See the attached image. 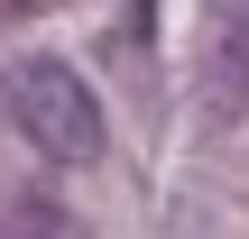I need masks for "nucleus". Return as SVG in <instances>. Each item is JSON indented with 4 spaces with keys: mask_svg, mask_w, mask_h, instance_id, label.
<instances>
[{
    "mask_svg": "<svg viewBox=\"0 0 249 239\" xmlns=\"http://www.w3.org/2000/svg\"><path fill=\"white\" fill-rule=\"evenodd\" d=\"M203 92H213V111H249V0H222V18L203 37Z\"/></svg>",
    "mask_w": 249,
    "mask_h": 239,
    "instance_id": "f03ea898",
    "label": "nucleus"
},
{
    "mask_svg": "<svg viewBox=\"0 0 249 239\" xmlns=\"http://www.w3.org/2000/svg\"><path fill=\"white\" fill-rule=\"evenodd\" d=\"M9 120H18V138H28L37 157H55V166H92V157H102V101H92V83H83L74 64H55V55H28V64L9 74Z\"/></svg>",
    "mask_w": 249,
    "mask_h": 239,
    "instance_id": "f257e3e1",
    "label": "nucleus"
},
{
    "mask_svg": "<svg viewBox=\"0 0 249 239\" xmlns=\"http://www.w3.org/2000/svg\"><path fill=\"white\" fill-rule=\"evenodd\" d=\"M0 239H92L65 203H46V193H18L9 212H0Z\"/></svg>",
    "mask_w": 249,
    "mask_h": 239,
    "instance_id": "7ed1b4c3",
    "label": "nucleus"
},
{
    "mask_svg": "<svg viewBox=\"0 0 249 239\" xmlns=\"http://www.w3.org/2000/svg\"><path fill=\"white\" fill-rule=\"evenodd\" d=\"M18 9H37V0H0V18H18Z\"/></svg>",
    "mask_w": 249,
    "mask_h": 239,
    "instance_id": "20e7f679",
    "label": "nucleus"
}]
</instances>
